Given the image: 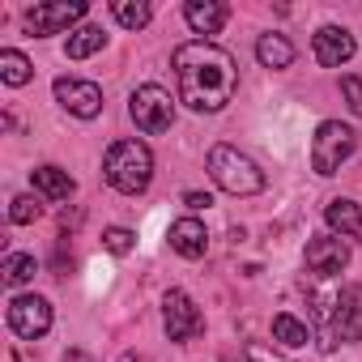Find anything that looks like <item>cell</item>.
I'll return each instance as SVG.
<instances>
[{
	"instance_id": "cell-1",
	"label": "cell",
	"mask_w": 362,
	"mask_h": 362,
	"mask_svg": "<svg viewBox=\"0 0 362 362\" xmlns=\"http://www.w3.org/2000/svg\"><path fill=\"white\" fill-rule=\"evenodd\" d=\"M170 64H175V81H179V103H188L192 111H222L239 90L235 56L205 39L179 43Z\"/></svg>"
},
{
	"instance_id": "cell-2",
	"label": "cell",
	"mask_w": 362,
	"mask_h": 362,
	"mask_svg": "<svg viewBox=\"0 0 362 362\" xmlns=\"http://www.w3.org/2000/svg\"><path fill=\"white\" fill-rule=\"evenodd\" d=\"M103 175H107V184L124 197H136L149 188V179H153V153L145 141H115L103 158Z\"/></svg>"
},
{
	"instance_id": "cell-3",
	"label": "cell",
	"mask_w": 362,
	"mask_h": 362,
	"mask_svg": "<svg viewBox=\"0 0 362 362\" xmlns=\"http://www.w3.org/2000/svg\"><path fill=\"white\" fill-rule=\"evenodd\" d=\"M209 175H214V184L222 192H230V197H256V192H264V170L247 153H239L235 145H214L209 149Z\"/></svg>"
},
{
	"instance_id": "cell-4",
	"label": "cell",
	"mask_w": 362,
	"mask_h": 362,
	"mask_svg": "<svg viewBox=\"0 0 362 362\" xmlns=\"http://www.w3.org/2000/svg\"><path fill=\"white\" fill-rule=\"evenodd\" d=\"M358 149V132L341 119H324L315 128V141H311V166L315 175H337L341 162H349V153Z\"/></svg>"
},
{
	"instance_id": "cell-5",
	"label": "cell",
	"mask_w": 362,
	"mask_h": 362,
	"mask_svg": "<svg viewBox=\"0 0 362 362\" xmlns=\"http://www.w3.org/2000/svg\"><path fill=\"white\" fill-rule=\"evenodd\" d=\"M128 115H132V124H136L141 132L158 136V132H166V128L175 124V103H170V94H166L162 86H141V90H132Z\"/></svg>"
},
{
	"instance_id": "cell-6",
	"label": "cell",
	"mask_w": 362,
	"mask_h": 362,
	"mask_svg": "<svg viewBox=\"0 0 362 362\" xmlns=\"http://www.w3.org/2000/svg\"><path fill=\"white\" fill-rule=\"evenodd\" d=\"M337 341H362V286H345L332 298L328 311V332H324V349H332Z\"/></svg>"
},
{
	"instance_id": "cell-7",
	"label": "cell",
	"mask_w": 362,
	"mask_h": 362,
	"mask_svg": "<svg viewBox=\"0 0 362 362\" xmlns=\"http://www.w3.org/2000/svg\"><path fill=\"white\" fill-rule=\"evenodd\" d=\"M81 18H86V0H43V5L26 9V26H30V35H39V39L60 35V30H69L73 22H81Z\"/></svg>"
},
{
	"instance_id": "cell-8",
	"label": "cell",
	"mask_w": 362,
	"mask_h": 362,
	"mask_svg": "<svg viewBox=\"0 0 362 362\" xmlns=\"http://www.w3.org/2000/svg\"><path fill=\"white\" fill-rule=\"evenodd\" d=\"M162 324H166V337L170 341H192L205 328V315L197 311V303L184 290H170L162 298Z\"/></svg>"
},
{
	"instance_id": "cell-9",
	"label": "cell",
	"mask_w": 362,
	"mask_h": 362,
	"mask_svg": "<svg viewBox=\"0 0 362 362\" xmlns=\"http://www.w3.org/2000/svg\"><path fill=\"white\" fill-rule=\"evenodd\" d=\"M9 328H13L18 337H26V341L43 337V332L52 328V303L39 298V294H18V298L9 303Z\"/></svg>"
},
{
	"instance_id": "cell-10",
	"label": "cell",
	"mask_w": 362,
	"mask_h": 362,
	"mask_svg": "<svg viewBox=\"0 0 362 362\" xmlns=\"http://www.w3.org/2000/svg\"><path fill=\"white\" fill-rule=\"evenodd\" d=\"M56 98L77 119H94L103 111V90L94 81H81V77H56Z\"/></svg>"
},
{
	"instance_id": "cell-11",
	"label": "cell",
	"mask_w": 362,
	"mask_h": 362,
	"mask_svg": "<svg viewBox=\"0 0 362 362\" xmlns=\"http://www.w3.org/2000/svg\"><path fill=\"white\" fill-rule=\"evenodd\" d=\"M311 52H315V60H320L324 69H341V64L354 60L358 43H354V35H349L345 26H320L315 39H311Z\"/></svg>"
},
{
	"instance_id": "cell-12",
	"label": "cell",
	"mask_w": 362,
	"mask_h": 362,
	"mask_svg": "<svg viewBox=\"0 0 362 362\" xmlns=\"http://www.w3.org/2000/svg\"><path fill=\"white\" fill-rule=\"evenodd\" d=\"M349 264V247L337 239V235H315L307 243V269L315 277H337L341 269Z\"/></svg>"
},
{
	"instance_id": "cell-13",
	"label": "cell",
	"mask_w": 362,
	"mask_h": 362,
	"mask_svg": "<svg viewBox=\"0 0 362 362\" xmlns=\"http://www.w3.org/2000/svg\"><path fill=\"white\" fill-rule=\"evenodd\" d=\"M166 239H170V247H175L179 256H184V260H201V256L209 252L205 222H197V218H179V222H170Z\"/></svg>"
},
{
	"instance_id": "cell-14",
	"label": "cell",
	"mask_w": 362,
	"mask_h": 362,
	"mask_svg": "<svg viewBox=\"0 0 362 362\" xmlns=\"http://www.w3.org/2000/svg\"><path fill=\"white\" fill-rule=\"evenodd\" d=\"M226 18H230V9L222 5V0H188L184 5V22L197 35H218L226 26Z\"/></svg>"
},
{
	"instance_id": "cell-15",
	"label": "cell",
	"mask_w": 362,
	"mask_h": 362,
	"mask_svg": "<svg viewBox=\"0 0 362 362\" xmlns=\"http://www.w3.org/2000/svg\"><path fill=\"white\" fill-rule=\"evenodd\" d=\"M30 179H35V188H39L47 201H69V197L77 192L73 175H69V170H60V166H35V170H30Z\"/></svg>"
},
{
	"instance_id": "cell-16",
	"label": "cell",
	"mask_w": 362,
	"mask_h": 362,
	"mask_svg": "<svg viewBox=\"0 0 362 362\" xmlns=\"http://www.w3.org/2000/svg\"><path fill=\"white\" fill-rule=\"evenodd\" d=\"M256 60L264 69H290L294 64V43L286 35H260L256 39Z\"/></svg>"
},
{
	"instance_id": "cell-17",
	"label": "cell",
	"mask_w": 362,
	"mask_h": 362,
	"mask_svg": "<svg viewBox=\"0 0 362 362\" xmlns=\"http://www.w3.org/2000/svg\"><path fill=\"white\" fill-rule=\"evenodd\" d=\"M324 218H328V226H332L337 235H345V239H354V235H362V214H358V205H354V201H345V197H337V201H328V209H324Z\"/></svg>"
},
{
	"instance_id": "cell-18",
	"label": "cell",
	"mask_w": 362,
	"mask_h": 362,
	"mask_svg": "<svg viewBox=\"0 0 362 362\" xmlns=\"http://www.w3.org/2000/svg\"><path fill=\"white\" fill-rule=\"evenodd\" d=\"M30 77H35V69H30V60L22 52H13V47L0 52V81L5 86H26Z\"/></svg>"
},
{
	"instance_id": "cell-19",
	"label": "cell",
	"mask_w": 362,
	"mask_h": 362,
	"mask_svg": "<svg viewBox=\"0 0 362 362\" xmlns=\"http://www.w3.org/2000/svg\"><path fill=\"white\" fill-rule=\"evenodd\" d=\"M103 43H107L103 26H81V30L69 35V60H86V56L103 52Z\"/></svg>"
},
{
	"instance_id": "cell-20",
	"label": "cell",
	"mask_w": 362,
	"mask_h": 362,
	"mask_svg": "<svg viewBox=\"0 0 362 362\" xmlns=\"http://www.w3.org/2000/svg\"><path fill=\"white\" fill-rule=\"evenodd\" d=\"M273 337H277L286 349H298V345H307V341H311V337H307V324H303V320H294L290 311L273 315Z\"/></svg>"
},
{
	"instance_id": "cell-21",
	"label": "cell",
	"mask_w": 362,
	"mask_h": 362,
	"mask_svg": "<svg viewBox=\"0 0 362 362\" xmlns=\"http://www.w3.org/2000/svg\"><path fill=\"white\" fill-rule=\"evenodd\" d=\"M111 13H115V22L119 26H128V30H141L145 22H149V5H145V0H115V5H111Z\"/></svg>"
},
{
	"instance_id": "cell-22",
	"label": "cell",
	"mask_w": 362,
	"mask_h": 362,
	"mask_svg": "<svg viewBox=\"0 0 362 362\" xmlns=\"http://www.w3.org/2000/svg\"><path fill=\"white\" fill-rule=\"evenodd\" d=\"M5 281L9 286H26L30 277H35V256H22V252H13V256H5Z\"/></svg>"
},
{
	"instance_id": "cell-23",
	"label": "cell",
	"mask_w": 362,
	"mask_h": 362,
	"mask_svg": "<svg viewBox=\"0 0 362 362\" xmlns=\"http://www.w3.org/2000/svg\"><path fill=\"white\" fill-rule=\"evenodd\" d=\"M103 247H107L111 256H128V252L136 247V235L124 230V226H111V230H103Z\"/></svg>"
},
{
	"instance_id": "cell-24",
	"label": "cell",
	"mask_w": 362,
	"mask_h": 362,
	"mask_svg": "<svg viewBox=\"0 0 362 362\" xmlns=\"http://www.w3.org/2000/svg\"><path fill=\"white\" fill-rule=\"evenodd\" d=\"M39 205H35V197H13V205H9V222H18V226H30V222H39Z\"/></svg>"
},
{
	"instance_id": "cell-25",
	"label": "cell",
	"mask_w": 362,
	"mask_h": 362,
	"mask_svg": "<svg viewBox=\"0 0 362 362\" xmlns=\"http://www.w3.org/2000/svg\"><path fill=\"white\" fill-rule=\"evenodd\" d=\"M341 94H345V103H349V111H354V115H362V77H354V73H345V77H341Z\"/></svg>"
},
{
	"instance_id": "cell-26",
	"label": "cell",
	"mask_w": 362,
	"mask_h": 362,
	"mask_svg": "<svg viewBox=\"0 0 362 362\" xmlns=\"http://www.w3.org/2000/svg\"><path fill=\"white\" fill-rule=\"evenodd\" d=\"M239 362H290V358H281L277 349H269V345H260V341H252V345H243V354H239Z\"/></svg>"
},
{
	"instance_id": "cell-27",
	"label": "cell",
	"mask_w": 362,
	"mask_h": 362,
	"mask_svg": "<svg viewBox=\"0 0 362 362\" xmlns=\"http://www.w3.org/2000/svg\"><path fill=\"white\" fill-rule=\"evenodd\" d=\"M184 205H188V209H209L214 197H209V192H184Z\"/></svg>"
},
{
	"instance_id": "cell-28",
	"label": "cell",
	"mask_w": 362,
	"mask_h": 362,
	"mask_svg": "<svg viewBox=\"0 0 362 362\" xmlns=\"http://www.w3.org/2000/svg\"><path fill=\"white\" fill-rule=\"evenodd\" d=\"M64 362H90V354L86 349H64Z\"/></svg>"
}]
</instances>
